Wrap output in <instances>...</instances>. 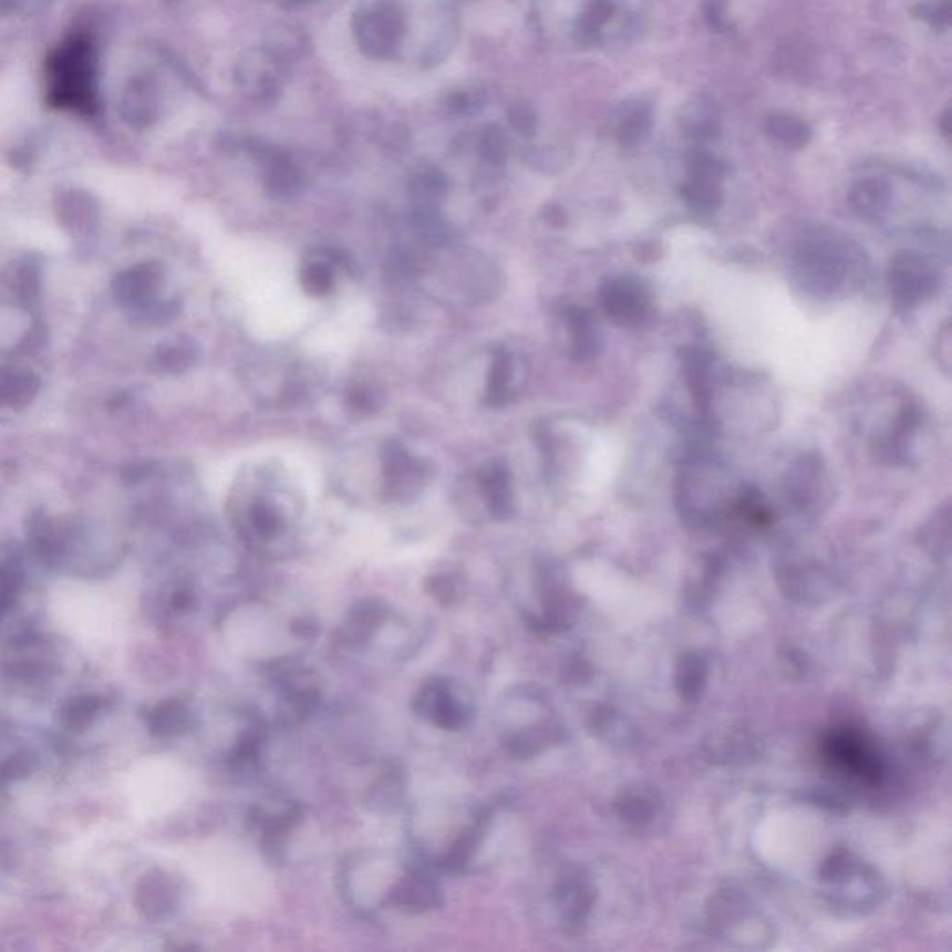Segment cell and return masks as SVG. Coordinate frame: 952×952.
Masks as SVG:
<instances>
[{
  "label": "cell",
  "mask_w": 952,
  "mask_h": 952,
  "mask_svg": "<svg viewBox=\"0 0 952 952\" xmlns=\"http://www.w3.org/2000/svg\"><path fill=\"white\" fill-rule=\"evenodd\" d=\"M568 320L576 360L590 361L596 358L599 352V335L590 313L584 309H571Z\"/></svg>",
  "instance_id": "37"
},
{
  "label": "cell",
  "mask_w": 952,
  "mask_h": 952,
  "mask_svg": "<svg viewBox=\"0 0 952 952\" xmlns=\"http://www.w3.org/2000/svg\"><path fill=\"white\" fill-rule=\"evenodd\" d=\"M265 46L291 64L294 60L302 59L306 49L311 45H309L308 38L302 30L289 27V24H281L270 32Z\"/></svg>",
  "instance_id": "39"
},
{
  "label": "cell",
  "mask_w": 952,
  "mask_h": 952,
  "mask_svg": "<svg viewBox=\"0 0 952 952\" xmlns=\"http://www.w3.org/2000/svg\"><path fill=\"white\" fill-rule=\"evenodd\" d=\"M95 60L97 54L92 35H71L70 40L54 49L45 64L49 105L79 112L81 116H95Z\"/></svg>",
  "instance_id": "2"
},
{
  "label": "cell",
  "mask_w": 952,
  "mask_h": 952,
  "mask_svg": "<svg viewBox=\"0 0 952 952\" xmlns=\"http://www.w3.org/2000/svg\"><path fill=\"white\" fill-rule=\"evenodd\" d=\"M10 289L27 311L40 308L41 294H43V265L40 259L27 257L23 261L15 262L10 273Z\"/></svg>",
  "instance_id": "31"
},
{
  "label": "cell",
  "mask_w": 952,
  "mask_h": 952,
  "mask_svg": "<svg viewBox=\"0 0 952 952\" xmlns=\"http://www.w3.org/2000/svg\"><path fill=\"white\" fill-rule=\"evenodd\" d=\"M134 902L139 913L149 921L163 923L174 918L179 908V893L166 872H147L136 888Z\"/></svg>",
  "instance_id": "19"
},
{
  "label": "cell",
  "mask_w": 952,
  "mask_h": 952,
  "mask_svg": "<svg viewBox=\"0 0 952 952\" xmlns=\"http://www.w3.org/2000/svg\"><path fill=\"white\" fill-rule=\"evenodd\" d=\"M193 593L188 592V590H177L174 593V598H172V607L175 610H188L193 607Z\"/></svg>",
  "instance_id": "53"
},
{
  "label": "cell",
  "mask_w": 952,
  "mask_h": 952,
  "mask_svg": "<svg viewBox=\"0 0 952 952\" xmlns=\"http://www.w3.org/2000/svg\"><path fill=\"white\" fill-rule=\"evenodd\" d=\"M588 727L593 737L614 749H633L642 741L640 729L628 714L609 705H599L593 708Z\"/></svg>",
  "instance_id": "21"
},
{
  "label": "cell",
  "mask_w": 952,
  "mask_h": 952,
  "mask_svg": "<svg viewBox=\"0 0 952 952\" xmlns=\"http://www.w3.org/2000/svg\"><path fill=\"white\" fill-rule=\"evenodd\" d=\"M826 760L831 767L860 779L866 784H878L883 776V760L878 749L867 741L866 735L850 727L834 729L825 741Z\"/></svg>",
  "instance_id": "9"
},
{
  "label": "cell",
  "mask_w": 952,
  "mask_h": 952,
  "mask_svg": "<svg viewBox=\"0 0 952 952\" xmlns=\"http://www.w3.org/2000/svg\"><path fill=\"white\" fill-rule=\"evenodd\" d=\"M940 287L935 268L913 251L894 256L888 272V289L894 306L913 309L934 297Z\"/></svg>",
  "instance_id": "10"
},
{
  "label": "cell",
  "mask_w": 952,
  "mask_h": 952,
  "mask_svg": "<svg viewBox=\"0 0 952 952\" xmlns=\"http://www.w3.org/2000/svg\"><path fill=\"white\" fill-rule=\"evenodd\" d=\"M302 283L311 294H324L333 284L330 268L325 267L324 262L309 265L308 270L303 272Z\"/></svg>",
  "instance_id": "49"
},
{
  "label": "cell",
  "mask_w": 952,
  "mask_h": 952,
  "mask_svg": "<svg viewBox=\"0 0 952 952\" xmlns=\"http://www.w3.org/2000/svg\"><path fill=\"white\" fill-rule=\"evenodd\" d=\"M822 469H820L819 458L815 456H804L800 462L793 467L789 476V495L790 500L795 503L798 510H811L819 506L820 497H822Z\"/></svg>",
  "instance_id": "28"
},
{
  "label": "cell",
  "mask_w": 952,
  "mask_h": 952,
  "mask_svg": "<svg viewBox=\"0 0 952 952\" xmlns=\"http://www.w3.org/2000/svg\"><path fill=\"white\" fill-rule=\"evenodd\" d=\"M478 153L484 163L489 166H503L508 155V139L499 125H488L483 128V134L478 138Z\"/></svg>",
  "instance_id": "45"
},
{
  "label": "cell",
  "mask_w": 952,
  "mask_h": 952,
  "mask_svg": "<svg viewBox=\"0 0 952 952\" xmlns=\"http://www.w3.org/2000/svg\"><path fill=\"white\" fill-rule=\"evenodd\" d=\"M390 904L406 912H428L442 904V889L428 875L413 872L395 883L390 893Z\"/></svg>",
  "instance_id": "22"
},
{
  "label": "cell",
  "mask_w": 952,
  "mask_h": 952,
  "mask_svg": "<svg viewBox=\"0 0 952 952\" xmlns=\"http://www.w3.org/2000/svg\"><path fill=\"white\" fill-rule=\"evenodd\" d=\"M776 582L785 598L800 607H820L836 598L839 579L814 558H782L776 563Z\"/></svg>",
  "instance_id": "8"
},
{
  "label": "cell",
  "mask_w": 952,
  "mask_h": 952,
  "mask_svg": "<svg viewBox=\"0 0 952 952\" xmlns=\"http://www.w3.org/2000/svg\"><path fill=\"white\" fill-rule=\"evenodd\" d=\"M19 2H21V0H0V12H15V10H18Z\"/></svg>",
  "instance_id": "55"
},
{
  "label": "cell",
  "mask_w": 952,
  "mask_h": 952,
  "mask_svg": "<svg viewBox=\"0 0 952 952\" xmlns=\"http://www.w3.org/2000/svg\"><path fill=\"white\" fill-rule=\"evenodd\" d=\"M291 79V64L265 45L251 46L240 54L235 81L256 105H276Z\"/></svg>",
  "instance_id": "7"
},
{
  "label": "cell",
  "mask_w": 952,
  "mask_h": 952,
  "mask_svg": "<svg viewBox=\"0 0 952 952\" xmlns=\"http://www.w3.org/2000/svg\"><path fill=\"white\" fill-rule=\"evenodd\" d=\"M41 380L23 366H0V410L23 412L40 395Z\"/></svg>",
  "instance_id": "24"
},
{
  "label": "cell",
  "mask_w": 952,
  "mask_h": 952,
  "mask_svg": "<svg viewBox=\"0 0 952 952\" xmlns=\"http://www.w3.org/2000/svg\"><path fill=\"white\" fill-rule=\"evenodd\" d=\"M705 927L713 940L746 951L770 949L776 940L773 921L748 894L733 886H724L711 894L705 908Z\"/></svg>",
  "instance_id": "3"
},
{
  "label": "cell",
  "mask_w": 952,
  "mask_h": 952,
  "mask_svg": "<svg viewBox=\"0 0 952 952\" xmlns=\"http://www.w3.org/2000/svg\"><path fill=\"white\" fill-rule=\"evenodd\" d=\"M350 404H352L355 410L365 412V410H374V407H376V399H374V395H371L369 391H354V393L350 395Z\"/></svg>",
  "instance_id": "52"
},
{
  "label": "cell",
  "mask_w": 952,
  "mask_h": 952,
  "mask_svg": "<svg viewBox=\"0 0 952 952\" xmlns=\"http://www.w3.org/2000/svg\"><path fill=\"white\" fill-rule=\"evenodd\" d=\"M724 164L708 153H697L692 158L691 177L683 185V198L697 215H711L722 205L721 180Z\"/></svg>",
  "instance_id": "16"
},
{
  "label": "cell",
  "mask_w": 952,
  "mask_h": 952,
  "mask_svg": "<svg viewBox=\"0 0 952 952\" xmlns=\"http://www.w3.org/2000/svg\"><path fill=\"white\" fill-rule=\"evenodd\" d=\"M598 900V891L590 875L582 869L563 872L555 888V907L563 929L576 934L587 927Z\"/></svg>",
  "instance_id": "13"
},
{
  "label": "cell",
  "mask_w": 952,
  "mask_h": 952,
  "mask_svg": "<svg viewBox=\"0 0 952 952\" xmlns=\"http://www.w3.org/2000/svg\"><path fill=\"white\" fill-rule=\"evenodd\" d=\"M272 2L281 10H300V8L309 7L313 0H272Z\"/></svg>",
  "instance_id": "54"
},
{
  "label": "cell",
  "mask_w": 952,
  "mask_h": 952,
  "mask_svg": "<svg viewBox=\"0 0 952 952\" xmlns=\"http://www.w3.org/2000/svg\"><path fill=\"white\" fill-rule=\"evenodd\" d=\"M601 303L607 317L623 328L644 324V320L650 317V294L631 276L609 279L601 289Z\"/></svg>",
  "instance_id": "15"
},
{
  "label": "cell",
  "mask_w": 952,
  "mask_h": 952,
  "mask_svg": "<svg viewBox=\"0 0 952 952\" xmlns=\"http://www.w3.org/2000/svg\"><path fill=\"white\" fill-rule=\"evenodd\" d=\"M105 705L101 696L76 697L64 708V726L73 733L86 732Z\"/></svg>",
  "instance_id": "41"
},
{
  "label": "cell",
  "mask_w": 952,
  "mask_h": 952,
  "mask_svg": "<svg viewBox=\"0 0 952 952\" xmlns=\"http://www.w3.org/2000/svg\"><path fill=\"white\" fill-rule=\"evenodd\" d=\"M853 267L856 259L847 246L831 237H811L798 246L793 273L807 294L828 298L847 284Z\"/></svg>",
  "instance_id": "4"
},
{
  "label": "cell",
  "mask_w": 952,
  "mask_h": 952,
  "mask_svg": "<svg viewBox=\"0 0 952 952\" xmlns=\"http://www.w3.org/2000/svg\"><path fill=\"white\" fill-rule=\"evenodd\" d=\"M483 489L488 497L491 514L499 519H506L514 511V495H511L510 473L506 467H494L483 475Z\"/></svg>",
  "instance_id": "36"
},
{
  "label": "cell",
  "mask_w": 952,
  "mask_h": 952,
  "mask_svg": "<svg viewBox=\"0 0 952 952\" xmlns=\"http://www.w3.org/2000/svg\"><path fill=\"white\" fill-rule=\"evenodd\" d=\"M767 134L778 146L798 152L811 139V127L801 117L793 114H774L768 117Z\"/></svg>",
  "instance_id": "35"
},
{
  "label": "cell",
  "mask_w": 952,
  "mask_h": 952,
  "mask_svg": "<svg viewBox=\"0 0 952 952\" xmlns=\"http://www.w3.org/2000/svg\"><path fill=\"white\" fill-rule=\"evenodd\" d=\"M428 590H431L432 596L443 604L456 603V599H458L459 593H462L458 579L454 576L434 577V579H431V582H428Z\"/></svg>",
  "instance_id": "50"
},
{
  "label": "cell",
  "mask_w": 952,
  "mask_h": 952,
  "mask_svg": "<svg viewBox=\"0 0 952 952\" xmlns=\"http://www.w3.org/2000/svg\"><path fill=\"white\" fill-rule=\"evenodd\" d=\"M54 215L60 227L75 235L90 237L101 227V205L93 194L81 188H68L54 198Z\"/></svg>",
  "instance_id": "18"
},
{
  "label": "cell",
  "mask_w": 952,
  "mask_h": 952,
  "mask_svg": "<svg viewBox=\"0 0 952 952\" xmlns=\"http://www.w3.org/2000/svg\"><path fill=\"white\" fill-rule=\"evenodd\" d=\"M355 43L372 60L399 56L407 34V12L401 0H374L352 19Z\"/></svg>",
  "instance_id": "5"
},
{
  "label": "cell",
  "mask_w": 952,
  "mask_h": 952,
  "mask_svg": "<svg viewBox=\"0 0 952 952\" xmlns=\"http://www.w3.org/2000/svg\"><path fill=\"white\" fill-rule=\"evenodd\" d=\"M703 13H705V21H707L708 27L716 32H726L729 29L727 0H705Z\"/></svg>",
  "instance_id": "51"
},
{
  "label": "cell",
  "mask_w": 952,
  "mask_h": 952,
  "mask_svg": "<svg viewBox=\"0 0 952 952\" xmlns=\"http://www.w3.org/2000/svg\"><path fill=\"white\" fill-rule=\"evenodd\" d=\"M34 752L12 727L0 726V785L13 784L34 773Z\"/></svg>",
  "instance_id": "25"
},
{
  "label": "cell",
  "mask_w": 952,
  "mask_h": 952,
  "mask_svg": "<svg viewBox=\"0 0 952 952\" xmlns=\"http://www.w3.org/2000/svg\"><path fill=\"white\" fill-rule=\"evenodd\" d=\"M614 815L623 830L637 837L661 836L669 830V801L655 785L633 782L625 785L614 798Z\"/></svg>",
  "instance_id": "6"
},
{
  "label": "cell",
  "mask_w": 952,
  "mask_h": 952,
  "mask_svg": "<svg viewBox=\"0 0 952 952\" xmlns=\"http://www.w3.org/2000/svg\"><path fill=\"white\" fill-rule=\"evenodd\" d=\"M511 358L508 354L497 355L491 376H489L488 402L494 406H503L510 401Z\"/></svg>",
  "instance_id": "46"
},
{
  "label": "cell",
  "mask_w": 952,
  "mask_h": 952,
  "mask_svg": "<svg viewBox=\"0 0 952 952\" xmlns=\"http://www.w3.org/2000/svg\"><path fill=\"white\" fill-rule=\"evenodd\" d=\"M708 661L702 651L686 650L677 656L674 666V689L686 703L703 696L708 685Z\"/></svg>",
  "instance_id": "27"
},
{
  "label": "cell",
  "mask_w": 952,
  "mask_h": 952,
  "mask_svg": "<svg viewBox=\"0 0 952 952\" xmlns=\"http://www.w3.org/2000/svg\"><path fill=\"white\" fill-rule=\"evenodd\" d=\"M508 122L521 136H535L538 131V112L527 101H516L508 108Z\"/></svg>",
  "instance_id": "47"
},
{
  "label": "cell",
  "mask_w": 952,
  "mask_h": 952,
  "mask_svg": "<svg viewBox=\"0 0 952 952\" xmlns=\"http://www.w3.org/2000/svg\"><path fill=\"white\" fill-rule=\"evenodd\" d=\"M707 760L721 767H746L765 755V743L757 733L746 727H724L708 733L703 741Z\"/></svg>",
  "instance_id": "14"
},
{
  "label": "cell",
  "mask_w": 952,
  "mask_h": 952,
  "mask_svg": "<svg viewBox=\"0 0 952 952\" xmlns=\"http://www.w3.org/2000/svg\"><path fill=\"white\" fill-rule=\"evenodd\" d=\"M817 880L826 904L847 915L875 913L888 899V882L880 869L848 848H839L822 861Z\"/></svg>",
  "instance_id": "1"
},
{
  "label": "cell",
  "mask_w": 952,
  "mask_h": 952,
  "mask_svg": "<svg viewBox=\"0 0 952 952\" xmlns=\"http://www.w3.org/2000/svg\"><path fill=\"white\" fill-rule=\"evenodd\" d=\"M680 127L696 142H711L721 134V112L713 101L696 97L681 108Z\"/></svg>",
  "instance_id": "30"
},
{
  "label": "cell",
  "mask_w": 952,
  "mask_h": 952,
  "mask_svg": "<svg viewBox=\"0 0 952 952\" xmlns=\"http://www.w3.org/2000/svg\"><path fill=\"white\" fill-rule=\"evenodd\" d=\"M407 188L418 207H434L447 194V177L436 166L423 164L413 172Z\"/></svg>",
  "instance_id": "34"
},
{
  "label": "cell",
  "mask_w": 952,
  "mask_h": 952,
  "mask_svg": "<svg viewBox=\"0 0 952 952\" xmlns=\"http://www.w3.org/2000/svg\"><path fill=\"white\" fill-rule=\"evenodd\" d=\"M164 279H166V270L163 262L142 261L125 268L112 279L114 302L136 319L152 306L161 302L158 294L163 291Z\"/></svg>",
  "instance_id": "11"
},
{
  "label": "cell",
  "mask_w": 952,
  "mask_h": 952,
  "mask_svg": "<svg viewBox=\"0 0 952 952\" xmlns=\"http://www.w3.org/2000/svg\"><path fill=\"white\" fill-rule=\"evenodd\" d=\"M385 610L382 604L376 601H363L358 604L349 618V640L350 642H363L371 639L377 625L384 622Z\"/></svg>",
  "instance_id": "40"
},
{
  "label": "cell",
  "mask_w": 952,
  "mask_h": 952,
  "mask_svg": "<svg viewBox=\"0 0 952 952\" xmlns=\"http://www.w3.org/2000/svg\"><path fill=\"white\" fill-rule=\"evenodd\" d=\"M655 125V111L650 101L637 97L620 105L615 112V138L623 147L642 146Z\"/></svg>",
  "instance_id": "23"
},
{
  "label": "cell",
  "mask_w": 952,
  "mask_h": 952,
  "mask_svg": "<svg viewBox=\"0 0 952 952\" xmlns=\"http://www.w3.org/2000/svg\"><path fill=\"white\" fill-rule=\"evenodd\" d=\"M402 795H404V774L399 768L391 765L372 787L371 793L366 796V804L377 811L385 814L399 806Z\"/></svg>",
  "instance_id": "38"
},
{
  "label": "cell",
  "mask_w": 952,
  "mask_h": 952,
  "mask_svg": "<svg viewBox=\"0 0 952 952\" xmlns=\"http://www.w3.org/2000/svg\"><path fill=\"white\" fill-rule=\"evenodd\" d=\"M193 714L180 700H166L147 713V729L158 738L179 737L188 732Z\"/></svg>",
  "instance_id": "32"
},
{
  "label": "cell",
  "mask_w": 952,
  "mask_h": 952,
  "mask_svg": "<svg viewBox=\"0 0 952 952\" xmlns=\"http://www.w3.org/2000/svg\"><path fill=\"white\" fill-rule=\"evenodd\" d=\"M24 584V555L19 544H0V620H4Z\"/></svg>",
  "instance_id": "26"
},
{
  "label": "cell",
  "mask_w": 952,
  "mask_h": 952,
  "mask_svg": "<svg viewBox=\"0 0 952 952\" xmlns=\"http://www.w3.org/2000/svg\"><path fill=\"white\" fill-rule=\"evenodd\" d=\"M949 510H941L930 519L929 525L923 529V546L927 551L934 558L949 557Z\"/></svg>",
  "instance_id": "44"
},
{
  "label": "cell",
  "mask_w": 952,
  "mask_h": 952,
  "mask_svg": "<svg viewBox=\"0 0 952 952\" xmlns=\"http://www.w3.org/2000/svg\"><path fill=\"white\" fill-rule=\"evenodd\" d=\"M912 746L918 749L919 755H923L924 759L940 760L946 755L949 749V735H946L945 721H941L940 716H927L919 718L913 724Z\"/></svg>",
  "instance_id": "33"
},
{
  "label": "cell",
  "mask_w": 952,
  "mask_h": 952,
  "mask_svg": "<svg viewBox=\"0 0 952 952\" xmlns=\"http://www.w3.org/2000/svg\"><path fill=\"white\" fill-rule=\"evenodd\" d=\"M120 114L134 131L153 127L161 114L157 84L147 76H136L128 82L120 103Z\"/></svg>",
  "instance_id": "20"
},
{
  "label": "cell",
  "mask_w": 952,
  "mask_h": 952,
  "mask_svg": "<svg viewBox=\"0 0 952 952\" xmlns=\"http://www.w3.org/2000/svg\"><path fill=\"white\" fill-rule=\"evenodd\" d=\"M415 711L443 729H459L469 721V694L454 683L434 680L418 692Z\"/></svg>",
  "instance_id": "12"
},
{
  "label": "cell",
  "mask_w": 952,
  "mask_h": 952,
  "mask_svg": "<svg viewBox=\"0 0 952 952\" xmlns=\"http://www.w3.org/2000/svg\"><path fill=\"white\" fill-rule=\"evenodd\" d=\"M27 538L32 555L49 568H56L70 552L73 530L46 511L35 510L27 522Z\"/></svg>",
  "instance_id": "17"
},
{
  "label": "cell",
  "mask_w": 952,
  "mask_h": 952,
  "mask_svg": "<svg viewBox=\"0 0 952 952\" xmlns=\"http://www.w3.org/2000/svg\"><path fill=\"white\" fill-rule=\"evenodd\" d=\"M251 521H253L257 535L265 538V540H270L273 536H278L279 530H281V517L267 503L256 505V508L251 511Z\"/></svg>",
  "instance_id": "48"
},
{
  "label": "cell",
  "mask_w": 952,
  "mask_h": 952,
  "mask_svg": "<svg viewBox=\"0 0 952 952\" xmlns=\"http://www.w3.org/2000/svg\"><path fill=\"white\" fill-rule=\"evenodd\" d=\"M486 105V92L483 87L465 86L456 87L447 93L443 106L453 116H473L483 111Z\"/></svg>",
  "instance_id": "43"
},
{
  "label": "cell",
  "mask_w": 952,
  "mask_h": 952,
  "mask_svg": "<svg viewBox=\"0 0 952 952\" xmlns=\"http://www.w3.org/2000/svg\"><path fill=\"white\" fill-rule=\"evenodd\" d=\"M889 204H891V186L878 177H867L853 183L848 193V205L853 215L861 220H878L880 216L886 215Z\"/></svg>",
  "instance_id": "29"
},
{
  "label": "cell",
  "mask_w": 952,
  "mask_h": 952,
  "mask_svg": "<svg viewBox=\"0 0 952 952\" xmlns=\"http://www.w3.org/2000/svg\"><path fill=\"white\" fill-rule=\"evenodd\" d=\"M196 361V350L186 344H163L153 354L152 366L164 374H179Z\"/></svg>",
  "instance_id": "42"
}]
</instances>
